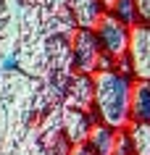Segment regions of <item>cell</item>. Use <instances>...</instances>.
<instances>
[{"instance_id": "obj_1", "label": "cell", "mask_w": 150, "mask_h": 155, "mask_svg": "<svg viewBox=\"0 0 150 155\" xmlns=\"http://www.w3.org/2000/svg\"><path fill=\"white\" fill-rule=\"evenodd\" d=\"M48 40L50 34L42 26L37 5L34 3H18L16 45H13V55H11L8 66L24 71L26 76L45 79V74H48Z\"/></svg>"}, {"instance_id": "obj_2", "label": "cell", "mask_w": 150, "mask_h": 155, "mask_svg": "<svg viewBox=\"0 0 150 155\" xmlns=\"http://www.w3.org/2000/svg\"><path fill=\"white\" fill-rule=\"evenodd\" d=\"M132 76L116 68H100L92 74V113L113 129H126L132 124L129 97H132Z\"/></svg>"}, {"instance_id": "obj_3", "label": "cell", "mask_w": 150, "mask_h": 155, "mask_svg": "<svg viewBox=\"0 0 150 155\" xmlns=\"http://www.w3.org/2000/svg\"><path fill=\"white\" fill-rule=\"evenodd\" d=\"M68 45H71V58H74V71L82 74H95L100 68H111V61L103 55V50L98 45V37L92 29H79L68 34Z\"/></svg>"}, {"instance_id": "obj_4", "label": "cell", "mask_w": 150, "mask_h": 155, "mask_svg": "<svg viewBox=\"0 0 150 155\" xmlns=\"http://www.w3.org/2000/svg\"><path fill=\"white\" fill-rule=\"evenodd\" d=\"M92 32L98 37V45L103 50V55L111 61V66L126 58V45H129V26H124L121 21L111 16V13H103L98 24L92 26Z\"/></svg>"}, {"instance_id": "obj_5", "label": "cell", "mask_w": 150, "mask_h": 155, "mask_svg": "<svg viewBox=\"0 0 150 155\" xmlns=\"http://www.w3.org/2000/svg\"><path fill=\"white\" fill-rule=\"evenodd\" d=\"M71 74H74V58H71L68 37L50 34V40H48V74H45V82H50L55 90L61 92Z\"/></svg>"}, {"instance_id": "obj_6", "label": "cell", "mask_w": 150, "mask_h": 155, "mask_svg": "<svg viewBox=\"0 0 150 155\" xmlns=\"http://www.w3.org/2000/svg\"><path fill=\"white\" fill-rule=\"evenodd\" d=\"M126 61L132 79H150V24L129 26V45H126Z\"/></svg>"}, {"instance_id": "obj_7", "label": "cell", "mask_w": 150, "mask_h": 155, "mask_svg": "<svg viewBox=\"0 0 150 155\" xmlns=\"http://www.w3.org/2000/svg\"><path fill=\"white\" fill-rule=\"evenodd\" d=\"M16 26H18V3L0 0V68L11 63L13 45H16Z\"/></svg>"}, {"instance_id": "obj_8", "label": "cell", "mask_w": 150, "mask_h": 155, "mask_svg": "<svg viewBox=\"0 0 150 155\" xmlns=\"http://www.w3.org/2000/svg\"><path fill=\"white\" fill-rule=\"evenodd\" d=\"M61 100H63V105L92 113V76L82 74V71H74L66 79L63 90H61Z\"/></svg>"}, {"instance_id": "obj_9", "label": "cell", "mask_w": 150, "mask_h": 155, "mask_svg": "<svg viewBox=\"0 0 150 155\" xmlns=\"http://www.w3.org/2000/svg\"><path fill=\"white\" fill-rule=\"evenodd\" d=\"M92 121H98V118H95V113H90V110H79V108H71V105H61V129H63V137L68 139V145L84 142Z\"/></svg>"}, {"instance_id": "obj_10", "label": "cell", "mask_w": 150, "mask_h": 155, "mask_svg": "<svg viewBox=\"0 0 150 155\" xmlns=\"http://www.w3.org/2000/svg\"><path fill=\"white\" fill-rule=\"evenodd\" d=\"M66 8L79 29H92L105 13L103 0H66Z\"/></svg>"}, {"instance_id": "obj_11", "label": "cell", "mask_w": 150, "mask_h": 155, "mask_svg": "<svg viewBox=\"0 0 150 155\" xmlns=\"http://www.w3.org/2000/svg\"><path fill=\"white\" fill-rule=\"evenodd\" d=\"M113 139H116V129L103 121H92L90 131H87V147L95 155H113Z\"/></svg>"}, {"instance_id": "obj_12", "label": "cell", "mask_w": 150, "mask_h": 155, "mask_svg": "<svg viewBox=\"0 0 150 155\" xmlns=\"http://www.w3.org/2000/svg\"><path fill=\"white\" fill-rule=\"evenodd\" d=\"M132 121H150V79H134L129 97Z\"/></svg>"}, {"instance_id": "obj_13", "label": "cell", "mask_w": 150, "mask_h": 155, "mask_svg": "<svg viewBox=\"0 0 150 155\" xmlns=\"http://www.w3.org/2000/svg\"><path fill=\"white\" fill-rule=\"evenodd\" d=\"M132 155H150V121H132L126 126Z\"/></svg>"}, {"instance_id": "obj_14", "label": "cell", "mask_w": 150, "mask_h": 155, "mask_svg": "<svg viewBox=\"0 0 150 155\" xmlns=\"http://www.w3.org/2000/svg\"><path fill=\"white\" fill-rule=\"evenodd\" d=\"M105 13L121 21L124 26H134L140 24V16H137V5H134V0H111L108 5H105Z\"/></svg>"}, {"instance_id": "obj_15", "label": "cell", "mask_w": 150, "mask_h": 155, "mask_svg": "<svg viewBox=\"0 0 150 155\" xmlns=\"http://www.w3.org/2000/svg\"><path fill=\"white\" fill-rule=\"evenodd\" d=\"M113 155H132V142H129V131H126V129H116Z\"/></svg>"}, {"instance_id": "obj_16", "label": "cell", "mask_w": 150, "mask_h": 155, "mask_svg": "<svg viewBox=\"0 0 150 155\" xmlns=\"http://www.w3.org/2000/svg\"><path fill=\"white\" fill-rule=\"evenodd\" d=\"M137 5V16H140L142 24H150V0H134Z\"/></svg>"}, {"instance_id": "obj_17", "label": "cell", "mask_w": 150, "mask_h": 155, "mask_svg": "<svg viewBox=\"0 0 150 155\" xmlns=\"http://www.w3.org/2000/svg\"><path fill=\"white\" fill-rule=\"evenodd\" d=\"M68 155H95L87 147V142H79V145H71V150H68Z\"/></svg>"}, {"instance_id": "obj_18", "label": "cell", "mask_w": 150, "mask_h": 155, "mask_svg": "<svg viewBox=\"0 0 150 155\" xmlns=\"http://www.w3.org/2000/svg\"><path fill=\"white\" fill-rule=\"evenodd\" d=\"M0 137H3V113H0Z\"/></svg>"}, {"instance_id": "obj_19", "label": "cell", "mask_w": 150, "mask_h": 155, "mask_svg": "<svg viewBox=\"0 0 150 155\" xmlns=\"http://www.w3.org/2000/svg\"><path fill=\"white\" fill-rule=\"evenodd\" d=\"M16 3H32V0H16Z\"/></svg>"}, {"instance_id": "obj_20", "label": "cell", "mask_w": 150, "mask_h": 155, "mask_svg": "<svg viewBox=\"0 0 150 155\" xmlns=\"http://www.w3.org/2000/svg\"><path fill=\"white\" fill-rule=\"evenodd\" d=\"M103 3H105V5H108V3H111V0H103Z\"/></svg>"}]
</instances>
